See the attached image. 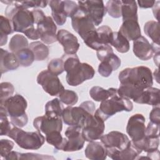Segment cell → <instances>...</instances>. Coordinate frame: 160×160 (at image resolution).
<instances>
[{"label": "cell", "instance_id": "6da1fadb", "mask_svg": "<svg viewBox=\"0 0 160 160\" xmlns=\"http://www.w3.org/2000/svg\"><path fill=\"white\" fill-rule=\"evenodd\" d=\"M61 59L64 71L67 72L66 82L71 86H77L84 81L92 79L94 74V68L88 63L81 62L75 54H64Z\"/></svg>", "mask_w": 160, "mask_h": 160}, {"label": "cell", "instance_id": "7a4b0ae2", "mask_svg": "<svg viewBox=\"0 0 160 160\" xmlns=\"http://www.w3.org/2000/svg\"><path fill=\"white\" fill-rule=\"evenodd\" d=\"M119 80L121 84L127 85L140 91H143L153 84L151 69L143 66L123 69L119 74Z\"/></svg>", "mask_w": 160, "mask_h": 160}, {"label": "cell", "instance_id": "3957f363", "mask_svg": "<svg viewBox=\"0 0 160 160\" xmlns=\"http://www.w3.org/2000/svg\"><path fill=\"white\" fill-rule=\"evenodd\" d=\"M27 106V101L22 95L15 94L0 102V109L3 110L10 118L12 125L18 128H23L28 121L26 112Z\"/></svg>", "mask_w": 160, "mask_h": 160}, {"label": "cell", "instance_id": "277c9868", "mask_svg": "<svg viewBox=\"0 0 160 160\" xmlns=\"http://www.w3.org/2000/svg\"><path fill=\"white\" fill-rule=\"evenodd\" d=\"M111 96L101 101L99 108L95 111V114L99 116L104 121L118 112L131 111L133 104L129 99L121 95L118 89L111 88Z\"/></svg>", "mask_w": 160, "mask_h": 160}, {"label": "cell", "instance_id": "5b68a950", "mask_svg": "<svg viewBox=\"0 0 160 160\" xmlns=\"http://www.w3.org/2000/svg\"><path fill=\"white\" fill-rule=\"evenodd\" d=\"M5 15L12 25L15 32L24 33L27 29L34 27V19L32 11L22 7L18 1H13L6 8Z\"/></svg>", "mask_w": 160, "mask_h": 160}, {"label": "cell", "instance_id": "8992f818", "mask_svg": "<svg viewBox=\"0 0 160 160\" xmlns=\"http://www.w3.org/2000/svg\"><path fill=\"white\" fill-rule=\"evenodd\" d=\"M8 136L12 139L19 147L24 149L36 150L44 143L46 138L41 132H26L20 128L14 126L8 133Z\"/></svg>", "mask_w": 160, "mask_h": 160}, {"label": "cell", "instance_id": "52a82bcc", "mask_svg": "<svg viewBox=\"0 0 160 160\" xmlns=\"http://www.w3.org/2000/svg\"><path fill=\"white\" fill-rule=\"evenodd\" d=\"M96 54L101 62L98 66V72L103 77H109L113 71H116L121 66L120 58L113 52L109 44L104 45L97 50Z\"/></svg>", "mask_w": 160, "mask_h": 160}, {"label": "cell", "instance_id": "ba28073f", "mask_svg": "<svg viewBox=\"0 0 160 160\" xmlns=\"http://www.w3.org/2000/svg\"><path fill=\"white\" fill-rule=\"evenodd\" d=\"M104 129V121L94 113L86 120L81 133L86 141L91 142L100 139L103 135Z\"/></svg>", "mask_w": 160, "mask_h": 160}, {"label": "cell", "instance_id": "9c48e42d", "mask_svg": "<svg viewBox=\"0 0 160 160\" xmlns=\"http://www.w3.org/2000/svg\"><path fill=\"white\" fill-rule=\"evenodd\" d=\"M71 18L73 29L82 39H84L91 32L96 29L89 16L79 8Z\"/></svg>", "mask_w": 160, "mask_h": 160}, {"label": "cell", "instance_id": "30bf717a", "mask_svg": "<svg viewBox=\"0 0 160 160\" xmlns=\"http://www.w3.org/2000/svg\"><path fill=\"white\" fill-rule=\"evenodd\" d=\"M37 82L41 85L44 91L52 96H56L64 89L58 76L48 70H43L37 77Z\"/></svg>", "mask_w": 160, "mask_h": 160}, {"label": "cell", "instance_id": "8fae6325", "mask_svg": "<svg viewBox=\"0 0 160 160\" xmlns=\"http://www.w3.org/2000/svg\"><path fill=\"white\" fill-rule=\"evenodd\" d=\"M93 114L88 111L81 104L78 107L69 106L64 109L62 119L67 125L77 126L82 128L87 118Z\"/></svg>", "mask_w": 160, "mask_h": 160}, {"label": "cell", "instance_id": "7c38bea8", "mask_svg": "<svg viewBox=\"0 0 160 160\" xmlns=\"http://www.w3.org/2000/svg\"><path fill=\"white\" fill-rule=\"evenodd\" d=\"M78 3L79 8L87 12L95 26H99L102 22L107 12L102 1H79Z\"/></svg>", "mask_w": 160, "mask_h": 160}, {"label": "cell", "instance_id": "4fadbf2b", "mask_svg": "<svg viewBox=\"0 0 160 160\" xmlns=\"http://www.w3.org/2000/svg\"><path fill=\"white\" fill-rule=\"evenodd\" d=\"M34 127L39 132L47 135L54 131L61 132L62 122L61 118L46 114L36 118L33 121Z\"/></svg>", "mask_w": 160, "mask_h": 160}, {"label": "cell", "instance_id": "5bb4252c", "mask_svg": "<svg viewBox=\"0 0 160 160\" xmlns=\"http://www.w3.org/2000/svg\"><path fill=\"white\" fill-rule=\"evenodd\" d=\"M159 45L150 44L144 36H140L133 42V52L136 57L142 61L150 59L154 53L159 52Z\"/></svg>", "mask_w": 160, "mask_h": 160}, {"label": "cell", "instance_id": "9a60e30c", "mask_svg": "<svg viewBox=\"0 0 160 160\" xmlns=\"http://www.w3.org/2000/svg\"><path fill=\"white\" fill-rule=\"evenodd\" d=\"M145 118L141 114H135L131 116L126 126V132L132 142H137L145 136Z\"/></svg>", "mask_w": 160, "mask_h": 160}, {"label": "cell", "instance_id": "2e32d148", "mask_svg": "<svg viewBox=\"0 0 160 160\" xmlns=\"http://www.w3.org/2000/svg\"><path fill=\"white\" fill-rule=\"evenodd\" d=\"M36 25L40 38L45 44H50L58 41L57 27L51 16H46Z\"/></svg>", "mask_w": 160, "mask_h": 160}, {"label": "cell", "instance_id": "e0dca14e", "mask_svg": "<svg viewBox=\"0 0 160 160\" xmlns=\"http://www.w3.org/2000/svg\"><path fill=\"white\" fill-rule=\"evenodd\" d=\"M100 139L106 148H114L119 151L126 149L131 142L126 134L117 131L102 135Z\"/></svg>", "mask_w": 160, "mask_h": 160}, {"label": "cell", "instance_id": "ac0fdd59", "mask_svg": "<svg viewBox=\"0 0 160 160\" xmlns=\"http://www.w3.org/2000/svg\"><path fill=\"white\" fill-rule=\"evenodd\" d=\"M82 128L77 126H69L64 134L68 139V142L64 149L66 152H73L81 149L84 144L85 140L82 136Z\"/></svg>", "mask_w": 160, "mask_h": 160}, {"label": "cell", "instance_id": "d6986e66", "mask_svg": "<svg viewBox=\"0 0 160 160\" xmlns=\"http://www.w3.org/2000/svg\"><path fill=\"white\" fill-rule=\"evenodd\" d=\"M57 39L62 46L66 54H75L79 48L80 44L76 36L66 29L58 31Z\"/></svg>", "mask_w": 160, "mask_h": 160}, {"label": "cell", "instance_id": "ffe728a7", "mask_svg": "<svg viewBox=\"0 0 160 160\" xmlns=\"http://www.w3.org/2000/svg\"><path fill=\"white\" fill-rule=\"evenodd\" d=\"M107 155L114 160H133L142 152V150L137 148L132 141L124 149L119 151L114 148H106Z\"/></svg>", "mask_w": 160, "mask_h": 160}, {"label": "cell", "instance_id": "44dd1931", "mask_svg": "<svg viewBox=\"0 0 160 160\" xmlns=\"http://www.w3.org/2000/svg\"><path fill=\"white\" fill-rule=\"evenodd\" d=\"M119 32L128 41H135L141 36V28L136 20L123 21Z\"/></svg>", "mask_w": 160, "mask_h": 160}, {"label": "cell", "instance_id": "7402d4cb", "mask_svg": "<svg viewBox=\"0 0 160 160\" xmlns=\"http://www.w3.org/2000/svg\"><path fill=\"white\" fill-rule=\"evenodd\" d=\"M84 154L91 160H104L107 158V149L102 142L91 141L86 146Z\"/></svg>", "mask_w": 160, "mask_h": 160}, {"label": "cell", "instance_id": "603a6c76", "mask_svg": "<svg viewBox=\"0 0 160 160\" xmlns=\"http://www.w3.org/2000/svg\"><path fill=\"white\" fill-rule=\"evenodd\" d=\"M159 89L151 86L145 88L139 97L134 102L156 106L159 105Z\"/></svg>", "mask_w": 160, "mask_h": 160}, {"label": "cell", "instance_id": "cb8c5ba5", "mask_svg": "<svg viewBox=\"0 0 160 160\" xmlns=\"http://www.w3.org/2000/svg\"><path fill=\"white\" fill-rule=\"evenodd\" d=\"M1 74L15 70L19 66V62L15 54L1 49Z\"/></svg>", "mask_w": 160, "mask_h": 160}, {"label": "cell", "instance_id": "d4e9b609", "mask_svg": "<svg viewBox=\"0 0 160 160\" xmlns=\"http://www.w3.org/2000/svg\"><path fill=\"white\" fill-rule=\"evenodd\" d=\"M49 6L51 8L52 16L56 23L59 26H62L66 22L67 18L64 1H50Z\"/></svg>", "mask_w": 160, "mask_h": 160}, {"label": "cell", "instance_id": "484cf974", "mask_svg": "<svg viewBox=\"0 0 160 160\" xmlns=\"http://www.w3.org/2000/svg\"><path fill=\"white\" fill-rule=\"evenodd\" d=\"M137 148L146 152H154L158 149L159 144V136H144V138L137 141L132 142Z\"/></svg>", "mask_w": 160, "mask_h": 160}, {"label": "cell", "instance_id": "4316f807", "mask_svg": "<svg viewBox=\"0 0 160 160\" xmlns=\"http://www.w3.org/2000/svg\"><path fill=\"white\" fill-rule=\"evenodd\" d=\"M121 16L122 17V21H138L136 2L135 1H121Z\"/></svg>", "mask_w": 160, "mask_h": 160}, {"label": "cell", "instance_id": "83f0119b", "mask_svg": "<svg viewBox=\"0 0 160 160\" xmlns=\"http://www.w3.org/2000/svg\"><path fill=\"white\" fill-rule=\"evenodd\" d=\"M109 44L114 46L115 49L121 53L128 52L130 48L129 41L119 32H112Z\"/></svg>", "mask_w": 160, "mask_h": 160}, {"label": "cell", "instance_id": "f1b7e54d", "mask_svg": "<svg viewBox=\"0 0 160 160\" xmlns=\"http://www.w3.org/2000/svg\"><path fill=\"white\" fill-rule=\"evenodd\" d=\"M29 48L33 52L36 61H43L48 57L49 48L40 41L31 42Z\"/></svg>", "mask_w": 160, "mask_h": 160}, {"label": "cell", "instance_id": "f546056e", "mask_svg": "<svg viewBox=\"0 0 160 160\" xmlns=\"http://www.w3.org/2000/svg\"><path fill=\"white\" fill-rule=\"evenodd\" d=\"M14 32L11 21L3 16H0V44L3 46L6 44L8 36Z\"/></svg>", "mask_w": 160, "mask_h": 160}, {"label": "cell", "instance_id": "4dcf8cb0", "mask_svg": "<svg viewBox=\"0 0 160 160\" xmlns=\"http://www.w3.org/2000/svg\"><path fill=\"white\" fill-rule=\"evenodd\" d=\"M46 141L48 143L52 145L56 149L62 151L68 142L67 138H62L59 131H54L46 135Z\"/></svg>", "mask_w": 160, "mask_h": 160}, {"label": "cell", "instance_id": "1f68e13d", "mask_svg": "<svg viewBox=\"0 0 160 160\" xmlns=\"http://www.w3.org/2000/svg\"><path fill=\"white\" fill-rule=\"evenodd\" d=\"M64 110L61 101L58 98L48 101L45 106V114L53 116L62 118V113Z\"/></svg>", "mask_w": 160, "mask_h": 160}, {"label": "cell", "instance_id": "d6a6232c", "mask_svg": "<svg viewBox=\"0 0 160 160\" xmlns=\"http://www.w3.org/2000/svg\"><path fill=\"white\" fill-rule=\"evenodd\" d=\"M144 31L154 43L159 45V24L158 21H149L146 22Z\"/></svg>", "mask_w": 160, "mask_h": 160}, {"label": "cell", "instance_id": "836d02e7", "mask_svg": "<svg viewBox=\"0 0 160 160\" xmlns=\"http://www.w3.org/2000/svg\"><path fill=\"white\" fill-rule=\"evenodd\" d=\"M29 45L28 41L24 36L17 34L11 38L9 44V48L11 52L16 54L22 49L29 48Z\"/></svg>", "mask_w": 160, "mask_h": 160}, {"label": "cell", "instance_id": "e575fe53", "mask_svg": "<svg viewBox=\"0 0 160 160\" xmlns=\"http://www.w3.org/2000/svg\"><path fill=\"white\" fill-rule=\"evenodd\" d=\"M15 55L18 58L19 64L22 67H28L31 66L35 60L34 53L29 48L19 51Z\"/></svg>", "mask_w": 160, "mask_h": 160}, {"label": "cell", "instance_id": "d590c367", "mask_svg": "<svg viewBox=\"0 0 160 160\" xmlns=\"http://www.w3.org/2000/svg\"><path fill=\"white\" fill-rule=\"evenodd\" d=\"M91 98L96 101H102L108 99L111 95V89H104L100 86H93L89 91Z\"/></svg>", "mask_w": 160, "mask_h": 160}, {"label": "cell", "instance_id": "8d00e7d4", "mask_svg": "<svg viewBox=\"0 0 160 160\" xmlns=\"http://www.w3.org/2000/svg\"><path fill=\"white\" fill-rule=\"evenodd\" d=\"M112 32V29L108 26H102L96 29L97 40L98 43L101 46L106 44L110 45V39Z\"/></svg>", "mask_w": 160, "mask_h": 160}, {"label": "cell", "instance_id": "74e56055", "mask_svg": "<svg viewBox=\"0 0 160 160\" xmlns=\"http://www.w3.org/2000/svg\"><path fill=\"white\" fill-rule=\"evenodd\" d=\"M121 1L110 0L106 2V12L113 18H119L121 16Z\"/></svg>", "mask_w": 160, "mask_h": 160}, {"label": "cell", "instance_id": "f35d334b", "mask_svg": "<svg viewBox=\"0 0 160 160\" xmlns=\"http://www.w3.org/2000/svg\"><path fill=\"white\" fill-rule=\"evenodd\" d=\"M59 96L61 102L71 106L76 104L78 101V94L71 90L64 89L60 92Z\"/></svg>", "mask_w": 160, "mask_h": 160}, {"label": "cell", "instance_id": "ab89813d", "mask_svg": "<svg viewBox=\"0 0 160 160\" xmlns=\"http://www.w3.org/2000/svg\"><path fill=\"white\" fill-rule=\"evenodd\" d=\"M48 70L51 73L58 76L64 71V62L61 58L52 59L48 65Z\"/></svg>", "mask_w": 160, "mask_h": 160}, {"label": "cell", "instance_id": "60d3db41", "mask_svg": "<svg viewBox=\"0 0 160 160\" xmlns=\"http://www.w3.org/2000/svg\"><path fill=\"white\" fill-rule=\"evenodd\" d=\"M14 91L13 85L8 82H3L1 83L0 91V102L6 100L8 98L12 96Z\"/></svg>", "mask_w": 160, "mask_h": 160}, {"label": "cell", "instance_id": "b9f144b4", "mask_svg": "<svg viewBox=\"0 0 160 160\" xmlns=\"http://www.w3.org/2000/svg\"><path fill=\"white\" fill-rule=\"evenodd\" d=\"M0 126L1 136H8L12 129L8 116L2 109H0Z\"/></svg>", "mask_w": 160, "mask_h": 160}, {"label": "cell", "instance_id": "7bdbcfd3", "mask_svg": "<svg viewBox=\"0 0 160 160\" xmlns=\"http://www.w3.org/2000/svg\"><path fill=\"white\" fill-rule=\"evenodd\" d=\"M14 142L8 139H2L0 142V156L1 159H5L6 156L14 148Z\"/></svg>", "mask_w": 160, "mask_h": 160}, {"label": "cell", "instance_id": "ee69618b", "mask_svg": "<svg viewBox=\"0 0 160 160\" xmlns=\"http://www.w3.org/2000/svg\"><path fill=\"white\" fill-rule=\"evenodd\" d=\"M19 4L25 9L30 8H45L49 3L48 1H18Z\"/></svg>", "mask_w": 160, "mask_h": 160}, {"label": "cell", "instance_id": "f6af8a7d", "mask_svg": "<svg viewBox=\"0 0 160 160\" xmlns=\"http://www.w3.org/2000/svg\"><path fill=\"white\" fill-rule=\"evenodd\" d=\"M19 159H54L52 156L37 153H20Z\"/></svg>", "mask_w": 160, "mask_h": 160}, {"label": "cell", "instance_id": "bcb514c9", "mask_svg": "<svg viewBox=\"0 0 160 160\" xmlns=\"http://www.w3.org/2000/svg\"><path fill=\"white\" fill-rule=\"evenodd\" d=\"M64 10L67 17L71 18L78 11V5L72 1H64Z\"/></svg>", "mask_w": 160, "mask_h": 160}, {"label": "cell", "instance_id": "7dc6e473", "mask_svg": "<svg viewBox=\"0 0 160 160\" xmlns=\"http://www.w3.org/2000/svg\"><path fill=\"white\" fill-rule=\"evenodd\" d=\"M159 124L149 122L146 128L145 135L148 136H159Z\"/></svg>", "mask_w": 160, "mask_h": 160}, {"label": "cell", "instance_id": "c3c4849f", "mask_svg": "<svg viewBox=\"0 0 160 160\" xmlns=\"http://www.w3.org/2000/svg\"><path fill=\"white\" fill-rule=\"evenodd\" d=\"M160 109L159 106H156L152 108L149 114V119L151 122L160 124Z\"/></svg>", "mask_w": 160, "mask_h": 160}, {"label": "cell", "instance_id": "681fc988", "mask_svg": "<svg viewBox=\"0 0 160 160\" xmlns=\"http://www.w3.org/2000/svg\"><path fill=\"white\" fill-rule=\"evenodd\" d=\"M23 34L28 38L32 40H36L40 38L39 33L37 30V29H35L34 27H32L27 29Z\"/></svg>", "mask_w": 160, "mask_h": 160}, {"label": "cell", "instance_id": "f907efd6", "mask_svg": "<svg viewBox=\"0 0 160 160\" xmlns=\"http://www.w3.org/2000/svg\"><path fill=\"white\" fill-rule=\"evenodd\" d=\"M34 19V24H37L41 20H42L46 16H45L44 12L40 9H34L32 11Z\"/></svg>", "mask_w": 160, "mask_h": 160}, {"label": "cell", "instance_id": "816d5d0a", "mask_svg": "<svg viewBox=\"0 0 160 160\" xmlns=\"http://www.w3.org/2000/svg\"><path fill=\"white\" fill-rule=\"evenodd\" d=\"M155 1H138V3L141 8H149L153 7Z\"/></svg>", "mask_w": 160, "mask_h": 160}, {"label": "cell", "instance_id": "f5cc1de1", "mask_svg": "<svg viewBox=\"0 0 160 160\" xmlns=\"http://www.w3.org/2000/svg\"><path fill=\"white\" fill-rule=\"evenodd\" d=\"M20 158V152L16 151H11L5 158L6 160H19Z\"/></svg>", "mask_w": 160, "mask_h": 160}, {"label": "cell", "instance_id": "db71d44e", "mask_svg": "<svg viewBox=\"0 0 160 160\" xmlns=\"http://www.w3.org/2000/svg\"><path fill=\"white\" fill-rule=\"evenodd\" d=\"M154 61L156 63V66H159V52H156L154 54Z\"/></svg>", "mask_w": 160, "mask_h": 160}]
</instances>
